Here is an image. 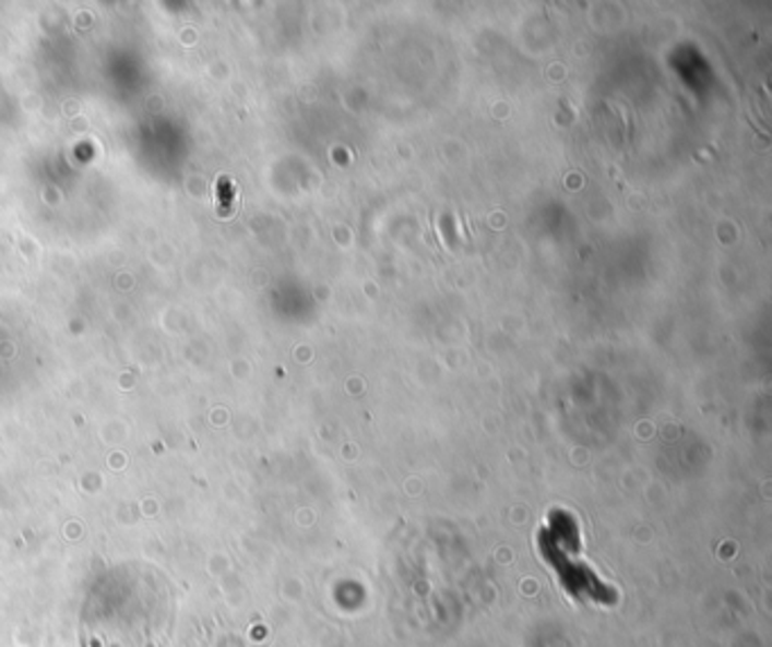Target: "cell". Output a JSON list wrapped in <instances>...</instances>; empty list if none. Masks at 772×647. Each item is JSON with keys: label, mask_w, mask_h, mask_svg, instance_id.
Returning <instances> with one entry per match:
<instances>
[{"label": "cell", "mask_w": 772, "mask_h": 647, "mask_svg": "<svg viewBox=\"0 0 772 647\" xmlns=\"http://www.w3.org/2000/svg\"><path fill=\"white\" fill-rule=\"evenodd\" d=\"M575 535V523H571L569 516L565 523L562 518H553L550 526L539 535L542 560L560 577L565 591L578 602L611 604L616 600L614 589L598 579L592 566L580 558V546L573 541Z\"/></svg>", "instance_id": "6da1fadb"}]
</instances>
